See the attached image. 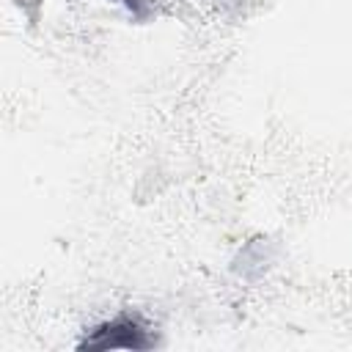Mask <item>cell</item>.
I'll use <instances>...</instances> for the list:
<instances>
[{"mask_svg":"<svg viewBox=\"0 0 352 352\" xmlns=\"http://www.w3.org/2000/svg\"><path fill=\"white\" fill-rule=\"evenodd\" d=\"M157 346V336L151 333V324L138 311H121L113 319H104L85 330L77 349L80 352H104V349H132L146 352Z\"/></svg>","mask_w":352,"mask_h":352,"instance_id":"obj_1","label":"cell"},{"mask_svg":"<svg viewBox=\"0 0 352 352\" xmlns=\"http://www.w3.org/2000/svg\"><path fill=\"white\" fill-rule=\"evenodd\" d=\"M110 3L124 6L135 22H148L154 16V0H110Z\"/></svg>","mask_w":352,"mask_h":352,"instance_id":"obj_2","label":"cell"}]
</instances>
